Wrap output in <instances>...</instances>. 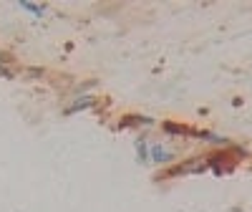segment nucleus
Here are the masks:
<instances>
[{
  "instance_id": "nucleus-5",
  "label": "nucleus",
  "mask_w": 252,
  "mask_h": 212,
  "mask_svg": "<svg viewBox=\"0 0 252 212\" xmlns=\"http://www.w3.org/2000/svg\"><path fill=\"white\" fill-rule=\"evenodd\" d=\"M136 159H139V164L149 162V141H146V137L136 139Z\"/></svg>"
},
{
  "instance_id": "nucleus-4",
  "label": "nucleus",
  "mask_w": 252,
  "mask_h": 212,
  "mask_svg": "<svg viewBox=\"0 0 252 212\" xmlns=\"http://www.w3.org/2000/svg\"><path fill=\"white\" fill-rule=\"evenodd\" d=\"M94 104H96L94 96H81V99H76L71 106H66V114H76V111H83V109H91Z\"/></svg>"
},
{
  "instance_id": "nucleus-6",
  "label": "nucleus",
  "mask_w": 252,
  "mask_h": 212,
  "mask_svg": "<svg viewBox=\"0 0 252 212\" xmlns=\"http://www.w3.org/2000/svg\"><path fill=\"white\" fill-rule=\"evenodd\" d=\"M20 8L23 10H28V13H33V15H46V5H35V3H28V0H23V3H20Z\"/></svg>"
},
{
  "instance_id": "nucleus-2",
  "label": "nucleus",
  "mask_w": 252,
  "mask_h": 212,
  "mask_svg": "<svg viewBox=\"0 0 252 212\" xmlns=\"http://www.w3.org/2000/svg\"><path fill=\"white\" fill-rule=\"evenodd\" d=\"M174 149H169L166 144H161V141H157V144H149V162L152 164H172L174 162Z\"/></svg>"
},
{
  "instance_id": "nucleus-3",
  "label": "nucleus",
  "mask_w": 252,
  "mask_h": 212,
  "mask_svg": "<svg viewBox=\"0 0 252 212\" xmlns=\"http://www.w3.org/2000/svg\"><path fill=\"white\" fill-rule=\"evenodd\" d=\"M161 129L166 134H172V137H189L192 126H189V124H179V121H161Z\"/></svg>"
},
{
  "instance_id": "nucleus-1",
  "label": "nucleus",
  "mask_w": 252,
  "mask_h": 212,
  "mask_svg": "<svg viewBox=\"0 0 252 212\" xmlns=\"http://www.w3.org/2000/svg\"><path fill=\"white\" fill-rule=\"evenodd\" d=\"M207 169H209L207 157H192V159H184V162H179L177 167L161 172L159 177L169 179V177H184V175H199V172H207Z\"/></svg>"
}]
</instances>
